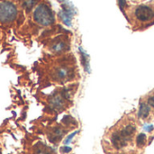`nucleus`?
<instances>
[{"label": "nucleus", "instance_id": "11", "mask_svg": "<svg viewBox=\"0 0 154 154\" xmlns=\"http://www.w3.org/2000/svg\"><path fill=\"white\" fill-rule=\"evenodd\" d=\"M77 133H78V132L72 133L71 134H69V136H68V137H67V138L65 139V141H64V144H65L66 146H67L68 144H69V143L71 142V140L73 139V137H74V136L76 135V134H77Z\"/></svg>", "mask_w": 154, "mask_h": 154}, {"label": "nucleus", "instance_id": "9", "mask_svg": "<svg viewBox=\"0 0 154 154\" xmlns=\"http://www.w3.org/2000/svg\"><path fill=\"white\" fill-rule=\"evenodd\" d=\"M51 103H52V105H53L55 107H60V106H61V105H62V102H61V100H60V98L59 97H55L51 100Z\"/></svg>", "mask_w": 154, "mask_h": 154}, {"label": "nucleus", "instance_id": "7", "mask_svg": "<svg viewBox=\"0 0 154 154\" xmlns=\"http://www.w3.org/2000/svg\"><path fill=\"white\" fill-rule=\"evenodd\" d=\"M64 48H65V43H63L62 42H59L52 46V50L56 52L62 51L64 50Z\"/></svg>", "mask_w": 154, "mask_h": 154}, {"label": "nucleus", "instance_id": "13", "mask_svg": "<svg viewBox=\"0 0 154 154\" xmlns=\"http://www.w3.org/2000/svg\"><path fill=\"white\" fill-rule=\"evenodd\" d=\"M147 104L151 106L154 108V94L151 95L148 98H147Z\"/></svg>", "mask_w": 154, "mask_h": 154}, {"label": "nucleus", "instance_id": "14", "mask_svg": "<svg viewBox=\"0 0 154 154\" xmlns=\"http://www.w3.org/2000/svg\"><path fill=\"white\" fill-rule=\"evenodd\" d=\"M130 4H133V5H139V4H143V3H144L146 0H127Z\"/></svg>", "mask_w": 154, "mask_h": 154}, {"label": "nucleus", "instance_id": "6", "mask_svg": "<svg viewBox=\"0 0 154 154\" xmlns=\"http://www.w3.org/2000/svg\"><path fill=\"white\" fill-rule=\"evenodd\" d=\"M80 52H81V62H82V65L84 66V69L86 71L89 72L90 69H89V65H88V55L80 49Z\"/></svg>", "mask_w": 154, "mask_h": 154}, {"label": "nucleus", "instance_id": "5", "mask_svg": "<svg viewBox=\"0 0 154 154\" xmlns=\"http://www.w3.org/2000/svg\"><path fill=\"white\" fill-rule=\"evenodd\" d=\"M150 111H151V108H150V106L147 105V104H141L140 106V108H139V112H138V116L142 119H145L149 116L150 115Z\"/></svg>", "mask_w": 154, "mask_h": 154}, {"label": "nucleus", "instance_id": "3", "mask_svg": "<svg viewBox=\"0 0 154 154\" xmlns=\"http://www.w3.org/2000/svg\"><path fill=\"white\" fill-rule=\"evenodd\" d=\"M33 19L42 26H49L53 23L54 15L51 9L46 4H40L33 12Z\"/></svg>", "mask_w": 154, "mask_h": 154}, {"label": "nucleus", "instance_id": "2", "mask_svg": "<svg viewBox=\"0 0 154 154\" xmlns=\"http://www.w3.org/2000/svg\"><path fill=\"white\" fill-rule=\"evenodd\" d=\"M135 132L136 125L134 121L125 120L122 122L111 134L110 141L112 145L117 150L125 148L130 142L133 141Z\"/></svg>", "mask_w": 154, "mask_h": 154}, {"label": "nucleus", "instance_id": "8", "mask_svg": "<svg viewBox=\"0 0 154 154\" xmlns=\"http://www.w3.org/2000/svg\"><path fill=\"white\" fill-rule=\"evenodd\" d=\"M145 142H146L145 134H139L138 137H137V144H138V146L139 147H143L145 144Z\"/></svg>", "mask_w": 154, "mask_h": 154}, {"label": "nucleus", "instance_id": "17", "mask_svg": "<svg viewBox=\"0 0 154 154\" xmlns=\"http://www.w3.org/2000/svg\"><path fill=\"white\" fill-rule=\"evenodd\" d=\"M146 130H148V131H151L152 129V125H150V126H146V128H145Z\"/></svg>", "mask_w": 154, "mask_h": 154}, {"label": "nucleus", "instance_id": "10", "mask_svg": "<svg viewBox=\"0 0 154 154\" xmlns=\"http://www.w3.org/2000/svg\"><path fill=\"white\" fill-rule=\"evenodd\" d=\"M68 76V70L65 69H60L58 70V77L60 79H64Z\"/></svg>", "mask_w": 154, "mask_h": 154}, {"label": "nucleus", "instance_id": "1", "mask_svg": "<svg viewBox=\"0 0 154 154\" xmlns=\"http://www.w3.org/2000/svg\"><path fill=\"white\" fill-rule=\"evenodd\" d=\"M126 14L134 28H143L154 23V1L134 5L127 8Z\"/></svg>", "mask_w": 154, "mask_h": 154}, {"label": "nucleus", "instance_id": "15", "mask_svg": "<svg viewBox=\"0 0 154 154\" xmlns=\"http://www.w3.org/2000/svg\"><path fill=\"white\" fill-rule=\"evenodd\" d=\"M37 154H50V153H49V152H47L45 149H43V148H39V149L37 150Z\"/></svg>", "mask_w": 154, "mask_h": 154}, {"label": "nucleus", "instance_id": "16", "mask_svg": "<svg viewBox=\"0 0 154 154\" xmlns=\"http://www.w3.org/2000/svg\"><path fill=\"white\" fill-rule=\"evenodd\" d=\"M61 151H62L63 152H69L71 151V148H69V147H68V146L65 145V147L61 148Z\"/></svg>", "mask_w": 154, "mask_h": 154}, {"label": "nucleus", "instance_id": "12", "mask_svg": "<svg viewBox=\"0 0 154 154\" xmlns=\"http://www.w3.org/2000/svg\"><path fill=\"white\" fill-rule=\"evenodd\" d=\"M33 5H34V0H25L24 3H23L24 7L27 8V9H30Z\"/></svg>", "mask_w": 154, "mask_h": 154}, {"label": "nucleus", "instance_id": "4", "mask_svg": "<svg viewBox=\"0 0 154 154\" xmlns=\"http://www.w3.org/2000/svg\"><path fill=\"white\" fill-rule=\"evenodd\" d=\"M17 16V8L11 2L4 1L0 3V22L4 23L13 22Z\"/></svg>", "mask_w": 154, "mask_h": 154}]
</instances>
